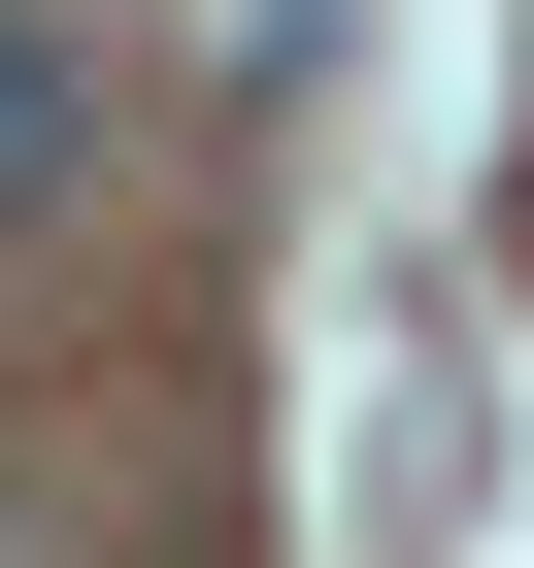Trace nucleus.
Instances as JSON below:
<instances>
[{"instance_id":"obj_1","label":"nucleus","mask_w":534,"mask_h":568,"mask_svg":"<svg viewBox=\"0 0 534 568\" xmlns=\"http://www.w3.org/2000/svg\"><path fill=\"white\" fill-rule=\"evenodd\" d=\"M101 168V34H68V0H0V201H68Z\"/></svg>"},{"instance_id":"obj_2","label":"nucleus","mask_w":534,"mask_h":568,"mask_svg":"<svg viewBox=\"0 0 534 568\" xmlns=\"http://www.w3.org/2000/svg\"><path fill=\"white\" fill-rule=\"evenodd\" d=\"M0 568H101V535H68V501H34V468H0Z\"/></svg>"}]
</instances>
